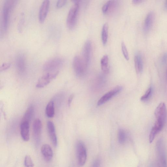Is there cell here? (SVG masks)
Wrapping results in <instances>:
<instances>
[{
	"label": "cell",
	"instance_id": "10",
	"mask_svg": "<svg viewBox=\"0 0 167 167\" xmlns=\"http://www.w3.org/2000/svg\"><path fill=\"white\" fill-rule=\"evenodd\" d=\"M42 123L40 119H37L34 121L32 129L34 138L37 144L40 143L41 140Z\"/></svg>",
	"mask_w": 167,
	"mask_h": 167
},
{
	"label": "cell",
	"instance_id": "12",
	"mask_svg": "<svg viewBox=\"0 0 167 167\" xmlns=\"http://www.w3.org/2000/svg\"><path fill=\"white\" fill-rule=\"evenodd\" d=\"M50 2L48 0L44 1L40 8L39 12V20L41 23H43L47 17L49 9Z\"/></svg>",
	"mask_w": 167,
	"mask_h": 167
},
{
	"label": "cell",
	"instance_id": "16",
	"mask_svg": "<svg viewBox=\"0 0 167 167\" xmlns=\"http://www.w3.org/2000/svg\"><path fill=\"white\" fill-rule=\"evenodd\" d=\"M41 151L44 160L47 162L51 161L53 159V153L51 147L45 144L42 146Z\"/></svg>",
	"mask_w": 167,
	"mask_h": 167
},
{
	"label": "cell",
	"instance_id": "11",
	"mask_svg": "<svg viewBox=\"0 0 167 167\" xmlns=\"http://www.w3.org/2000/svg\"><path fill=\"white\" fill-rule=\"evenodd\" d=\"M167 114L166 105L164 102H161L156 109L155 116L156 119L166 121Z\"/></svg>",
	"mask_w": 167,
	"mask_h": 167
},
{
	"label": "cell",
	"instance_id": "27",
	"mask_svg": "<svg viewBox=\"0 0 167 167\" xmlns=\"http://www.w3.org/2000/svg\"><path fill=\"white\" fill-rule=\"evenodd\" d=\"M111 1L107 2L102 7V13L104 14H108L110 6H111Z\"/></svg>",
	"mask_w": 167,
	"mask_h": 167
},
{
	"label": "cell",
	"instance_id": "9",
	"mask_svg": "<svg viewBox=\"0 0 167 167\" xmlns=\"http://www.w3.org/2000/svg\"><path fill=\"white\" fill-rule=\"evenodd\" d=\"M122 90V87L118 86L110 91L100 99L97 102V105L100 106L104 104L116 95L120 93Z\"/></svg>",
	"mask_w": 167,
	"mask_h": 167
},
{
	"label": "cell",
	"instance_id": "18",
	"mask_svg": "<svg viewBox=\"0 0 167 167\" xmlns=\"http://www.w3.org/2000/svg\"><path fill=\"white\" fill-rule=\"evenodd\" d=\"M16 64L18 71L20 73H23L26 68L25 59L23 54H20L17 56Z\"/></svg>",
	"mask_w": 167,
	"mask_h": 167
},
{
	"label": "cell",
	"instance_id": "14",
	"mask_svg": "<svg viewBox=\"0 0 167 167\" xmlns=\"http://www.w3.org/2000/svg\"><path fill=\"white\" fill-rule=\"evenodd\" d=\"M155 17V14L153 11H151L147 15L144 25V32L147 33L150 31L153 26Z\"/></svg>",
	"mask_w": 167,
	"mask_h": 167
},
{
	"label": "cell",
	"instance_id": "25",
	"mask_svg": "<svg viewBox=\"0 0 167 167\" xmlns=\"http://www.w3.org/2000/svg\"><path fill=\"white\" fill-rule=\"evenodd\" d=\"M152 88L150 87L148 89L146 92L141 98V100L142 101H146L150 97L152 93Z\"/></svg>",
	"mask_w": 167,
	"mask_h": 167
},
{
	"label": "cell",
	"instance_id": "3",
	"mask_svg": "<svg viewBox=\"0 0 167 167\" xmlns=\"http://www.w3.org/2000/svg\"><path fill=\"white\" fill-rule=\"evenodd\" d=\"M73 67L74 73L79 77H82L86 74L87 68L81 58V57L75 56L73 60Z\"/></svg>",
	"mask_w": 167,
	"mask_h": 167
},
{
	"label": "cell",
	"instance_id": "2",
	"mask_svg": "<svg viewBox=\"0 0 167 167\" xmlns=\"http://www.w3.org/2000/svg\"><path fill=\"white\" fill-rule=\"evenodd\" d=\"M79 3H74L68 15L67 25L70 29H74L77 24L79 13Z\"/></svg>",
	"mask_w": 167,
	"mask_h": 167
},
{
	"label": "cell",
	"instance_id": "22",
	"mask_svg": "<svg viewBox=\"0 0 167 167\" xmlns=\"http://www.w3.org/2000/svg\"><path fill=\"white\" fill-rule=\"evenodd\" d=\"M108 26L107 23H105L102 26L101 37L102 44L104 45L107 44L108 38Z\"/></svg>",
	"mask_w": 167,
	"mask_h": 167
},
{
	"label": "cell",
	"instance_id": "24",
	"mask_svg": "<svg viewBox=\"0 0 167 167\" xmlns=\"http://www.w3.org/2000/svg\"><path fill=\"white\" fill-rule=\"evenodd\" d=\"M24 165L25 167H33L35 166L31 157L29 155H26L25 157Z\"/></svg>",
	"mask_w": 167,
	"mask_h": 167
},
{
	"label": "cell",
	"instance_id": "20",
	"mask_svg": "<svg viewBox=\"0 0 167 167\" xmlns=\"http://www.w3.org/2000/svg\"><path fill=\"white\" fill-rule=\"evenodd\" d=\"M101 69L105 74H108L109 71V58L107 55H104L101 60Z\"/></svg>",
	"mask_w": 167,
	"mask_h": 167
},
{
	"label": "cell",
	"instance_id": "4",
	"mask_svg": "<svg viewBox=\"0 0 167 167\" xmlns=\"http://www.w3.org/2000/svg\"><path fill=\"white\" fill-rule=\"evenodd\" d=\"M156 148L159 160L162 167H167V158L164 140L160 138L156 143Z\"/></svg>",
	"mask_w": 167,
	"mask_h": 167
},
{
	"label": "cell",
	"instance_id": "1",
	"mask_svg": "<svg viewBox=\"0 0 167 167\" xmlns=\"http://www.w3.org/2000/svg\"><path fill=\"white\" fill-rule=\"evenodd\" d=\"M16 1H5L4 3L2 13V29L3 33L6 32L8 27L10 13Z\"/></svg>",
	"mask_w": 167,
	"mask_h": 167
},
{
	"label": "cell",
	"instance_id": "29",
	"mask_svg": "<svg viewBox=\"0 0 167 167\" xmlns=\"http://www.w3.org/2000/svg\"><path fill=\"white\" fill-rule=\"evenodd\" d=\"M65 0H62V1H59L57 2L56 6L58 8L62 7L66 4L67 2Z\"/></svg>",
	"mask_w": 167,
	"mask_h": 167
},
{
	"label": "cell",
	"instance_id": "34",
	"mask_svg": "<svg viewBox=\"0 0 167 167\" xmlns=\"http://www.w3.org/2000/svg\"><path fill=\"white\" fill-rule=\"evenodd\" d=\"M164 7L165 10L167 11V0L165 2Z\"/></svg>",
	"mask_w": 167,
	"mask_h": 167
},
{
	"label": "cell",
	"instance_id": "28",
	"mask_svg": "<svg viewBox=\"0 0 167 167\" xmlns=\"http://www.w3.org/2000/svg\"><path fill=\"white\" fill-rule=\"evenodd\" d=\"M11 66V64L9 63H5L2 64L0 67V71H3L9 69Z\"/></svg>",
	"mask_w": 167,
	"mask_h": 167
},
{
	"label": "cell",
	"instance_id": "13",
	"mask_svg": "<svg viewBox=\"0 0 167 167\" xmlns=\"http://www.w3.org/2000/svg\"><path fill=\"white\" fill-rule=\"evenodd\" d=\"M30 123L26 121H21L20 126L22 138L24 141H28L30 138Z\"/></svg>",
	"mask_w": 167,
	"mask_h": 167
},
{
	"label": "cell",
	"instance_id": "6",
	"mask_svg": "<svg viewBox=\"0 0 167 167\" xmlns=\"http://www.w3.org/2000/svg\"><path fill=\"white\" fill-rule=\"evenodd\" d=\"M59 74V71L50 72L45 74L41 77L38 80L36 85L37 88H41L47 86L55 79Z\"/></svg>",
	"mask_w": 167,
	"mask_h": 167
},
{
	"label": "cell",
	"instance_id": "17",
	"mask_svg": "<svg viewBox=\"0 0 167 167\" xmlns=\"http://www.w3.org/2000/svg\"><path fill=\"white\" fill-rule=\"evenodd\" d=\"M135 70L138 74L142 73L143 69V63L142 56L140 53L136 54L134 58Z\"/></svg>",
	"mask_w": 167,
	"mask_h": 167
},
{
	"label": "cell",
	"instance_id": "32",
	"mask_svg": "<svg viewBox=\"0 0 167 167\" xmlns=\"http://www.w3.org/2000/svg\"><path fill=\"white\" fill-rule=\"evenodd\" d=\"M74 97L73 95H71L69 98L68 100V105L70 107L71 104L72 100H73Z\"/></svg>",
	"mask_w": 167,
	"mask_h": 167
},
{
	"label": "cell",
	"instance_id": "5",
	"mask_svg": "<svg viewBox=\"0 0 167 167\" xmlns=\"http://www.w3.org/2000/svg\"><path fill=\"white\" fill-rule=\"evenodd\" d=\"M92 51V42L87 40L84 45L81 58L86 67L88 68L90 65Z\"/></svg>",
	"mask_w": 167,
	"mask_h": 167
},
{
	"label": "cell",
	"instance_id": "26",
	"mask_svg": "<svg viewBox=\"0 0 167 167\" xmlns=\"http://www.w3.org/2000/svg\"><path fill=\"white\" fill-rule=\"evenodd\" d=\"M121 49L124 58L126 60H128L129 59V56L126 45L124 42H122L121 44Z\"/></svg>",
	"mask_w": 167,
	"mask_h": 167
},
{
	"label": "cell",
	"instance_id": "23",
	"mask_svg": "<svg viewBox=\"0 0 167 167\" xmlns=\"http://www.w3.org/2000/svg\"><path fill=\"white\" fill-rule=\"evenodd\" d=\"M127 135L126 132L123 129H120L118 132V139L119 143L123 144L126 142Z\"/></svg>",
	"mask_w": 167,
	"mask_h": 167
},
{
	"label": "cell",
	"instance_id": "33",
	"mask_svg": "<svg viewBox=\"0 0 167 167\" xmlns=\"http://www.w3.org/2000/svg\"><path fill=\"white\" fill-rule=\"evenodd\" d=\"M143 2V1L142 0H133L132 1V3L134 5H138Z\"/></svg>",
	"mask_w": 167,
	"mask_h": 167
},
{
	"label": "cell",
	"instance_id": "30",
	"mask_svg": "<svg viewBox=\"0 0 167 167\" xmlns=\"http://www.w3.org/2000/svg\"><path fill=\"white\" fill-rule=\"evenodd\" d=\"M101 162L99 159H97L95 161L90 167H100Z\"/></svg>",
	"mask_w": 167,
	"mask_h": 167
},
{
	"label": "cell",
	"instance_id": "31",
	"mask_svg": "<svg viewBox=\"0 0 167 167\" xmlns=\"http://www.w3.org/2000/svg\"><path fill=\"white\" fill-rule=\"evenodd\" d=\"M167 61V53H165L162 56V64H164L166 63Z\"/></svg>",
	"mask_w": 167,
	"mask_h": 167
},
{
	"label": "cell",
	"instance_id": "7",
	"mask_svg": "<svg viewBox=\"0 0 167 167\" xmlns=\"http://www.w3.org/2000/svg\"><path fill=\"white\" fill-rule=\"evenodd\" d=\"M64 61L63 59L60 58H56L51 59L45 62L43 66V70L45 71H53L61 66Z\"/></svg>",
	"mask_w": 167,
	"mask_h": 167
},
{
	"label": "cell",
	"instance_id": "15",
	"mask_svg": "<svg viewBox=\"0 0 167 167\" xmlns=\"http://www.w3.org/2000/svg\"><path fill=\"white\" fill-rule=\"evenodd\" d=\"M47 127L48 134L52 143L56 147L57 145V138L56 134L55 128L53 123L51 121H48Z\"/></svg>",
	"mask_w": 167,
	"mask_h": 167
},
{
	"label": "cell",
	"instance_id": "8",
	"mask_svg": "<svg viewBox=\"0 0 167 167\" xmlns=\"http://www.w3.org/2000/svg\"><path fill=\"white\" fill-rule=\"evenodd\" d=\"M77 150L79 165L83 166L86 161L87 153L85 144L82 141H79L77 142Z\"/></svg>",
	"mask_w": 167,
	"mask_h": 167
},
{
	"label": "cell",
	"instance_id": "19",
	"mask_svg": "<svg viewBox=\"0 0 167 167\" xmlns=\"http://www.w3.org/2000/svg\"><path fill=\"white\" fill-rule=\"evenodd\" d=\"M34 111L33 105H30L26 110L21 121H27L30 123L32 118Z\"/></svg>",
	"mask_w": 167,
	"mask_h": 167
},
{
	"label": "cell",
	"instance_id": "21",
	"mask_svg": "<svg viewBox=\"0 0 167 167\" xmlns=\"http://www.w3.org/2000/svg\"><path fill=\"white\" fill-rule=\"evenodd\" d=\"M47 116L49 118H52L55 115L54 103L52 101L49 102L47 105L45 110Z\"/></svg>",
	"mask_w": 167,
	"mask_h": 167
}]
</instances>
